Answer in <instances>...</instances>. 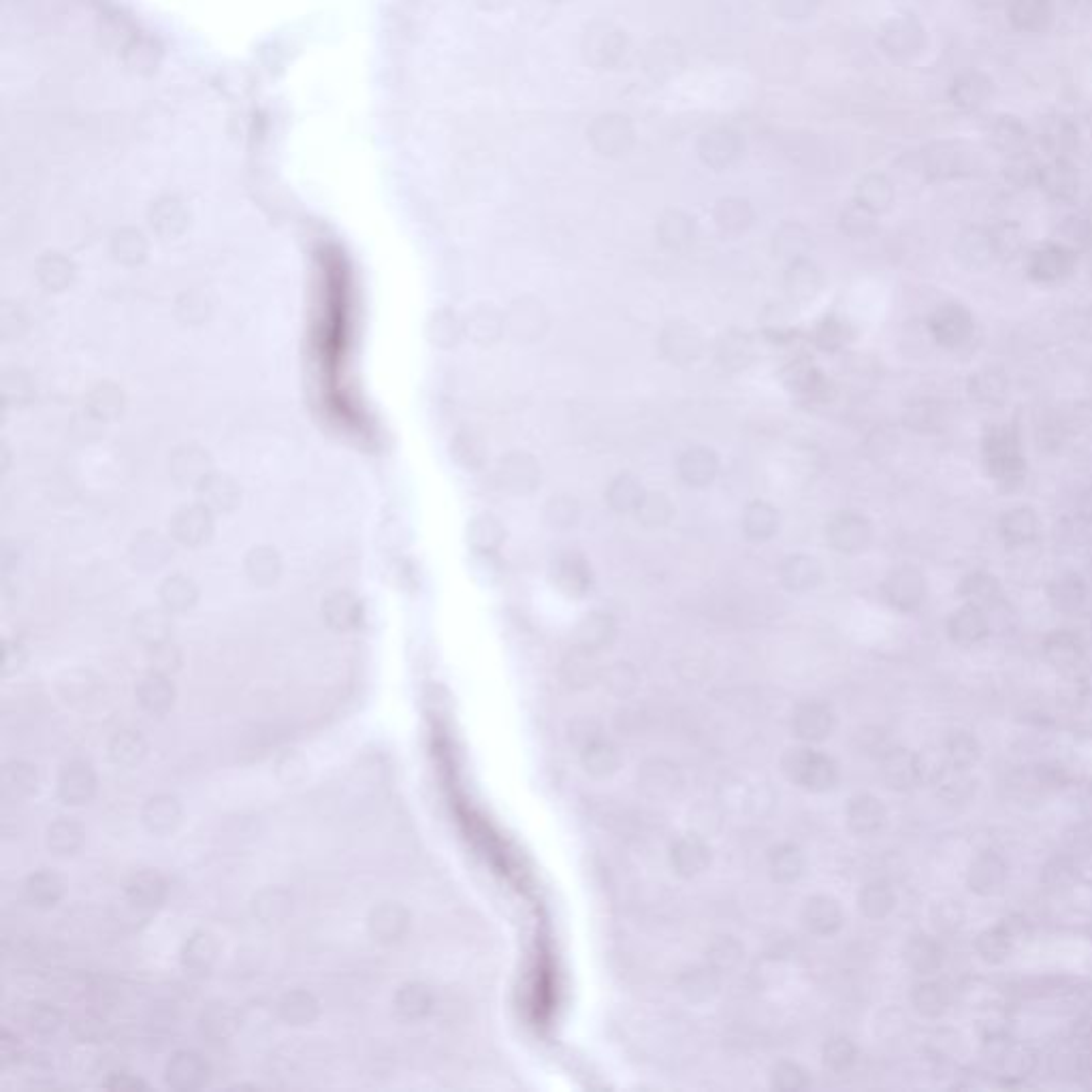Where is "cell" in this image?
Masks as SVG:
<instances>
[{"mask_svg":"<svg viewBox=\"0 0 1092 1092\" xmlns=\"http://www.w3.org/2000/svg\"><path fill=\"white\" fill-rule=\"evenodd\" d=\"M713 222L723 236H743L756 222V210L743 197H721L713 205Z\"/></svg>","mask_w":1092,"mask_h":1092,"instance_id":"obj_20","label":"cell"},{"mask_svg":"<svg viewBox=\"0 0 1092 1092\" xmlns=\"http://www.w3.org/2000/svg\"><path fill=\"white\" fill-rule=\"evenodd\" d=\"M779 526H782V514L770 502H749L743 510V534L751 542L772 540L779 534Z\"/></svg>","mask_w":1092,"mask_h":1092,"instance_id":"obj_26","label":"cell"},{"mask_svg":"<svg viewBox=\"0 0 1092 1092\" xmlns=\"http://www.w3.org/2000/svg\"><path fill=\"white\" fill-rule=\"evenodd\" d=\"M500 480L502 487L514 496H532L542 482L540 461L532 453L514 451L502 459Z\"/></svg>","mask_w":1092,"mask_h":1092,"instance_id":"obj_12","label":"cell"},{"mask_svg":"<svg viewBox=\"0 0 1092 1092\" xmlns=\"http://www.w3.org/2000/svg\"><path fill=\"white\" fill-rule=\"evenodd\" d=\"M508 333L514 337V342L521 344H536L546 335L551 327V317L546 305L536 297H521L516 299L506 317Z\"/></svg>","mask_w":1092,"mask_h":1092,"instance_id":"obj_8","label":"cell"},{"mask_svg":"<svg viewBox=\"0 0 1092 1092\" xmlns=\"http://www.w3.org/2000/svg\"><path fill=\"white\" fill-rule=\"evenodd\" d=\"M709 847L698 837H683L672 847L670 863L681 877H694L709 865Z\"/></svg>","mask_w":1092,"mask_h":1092,"instance_id":"obj_33","label":"cell"},{"mask_svg":"<svg viewBox=\"0 0 1092 1092\" xmlns=\"http://www.w3.org/2000/svg\"><path fill=\"white\" fill-rule=\"evenodd\" d=\"M698 159L705 163L709 169L725 171L734 167L745 154V141L743 137L732 131V128H711V131L702 133L696 143Z\"/></svg>","mask_w":1092,"mask_h":1092,"instance_id":"obj_7","label":"cell"},{"mask_svg":"<svg viewBox=\"0 0 1092 1092\" xmlns=\"http://www.w3.org/2000/svg\"><path fill=\"white\" fill-rule=\"evenodd\" d=\"M551 585L572 600H583L593 589V568L589 559L577 551H565L549 563Z\"/></svg>","mask_w":1092,"mask_h":1092,"instance_id":"obj_5","label":"cell"},{"mask_svg":"<svg viewBox=\"0 0 1092 1092\" xmlns=\"http://www.w3.org/2000/svg\"><path fill=\"white\" fill-rule=\"evenodd\" d=\"M581 762L585 766V770L591 774V776H608L617 770L619 766V753L617 749L602 741V739H595L591 743H587V747L583 749V756H581Z\"/></svg>","mask_w":1092,"mask_h":1092,"instance_id":"obj_41","label":"cell"},{"mask_svg":"<svg viewBox=\"0 0 1092 1092\" xmlns=\"http://www.w3.org/2000/svg\"><path fill=\"white\" fill-rule=\"evenodd\" d=\"M549 3L551 5H559V3H563V0H549Z\"/></svg>","mask_w":1092,"mask_h":1092,"instance_id":"obj_58","label":"cell"},{"mask_svg":"<svg viewBox=\"0 0 1092 1092\" xmlns=\"http://www.w3.org/2000/svg\"><path fill=\"white\" fill-rule=\"evenodd\" d=\"M24 894L31 905L39 909H49V907H56L60 898L65 896V883L56 873L45 871V869L35 871L24 883Z\"/></svg>","mask_w":1092,"mask_h":1092,"instance_id":"obj_34","label":"cell"},{"mask_svg":"<svg viewBox=\"0 0 1092 1092\" xmlns=\"http://www.w3.org/2000/svg\"><path fill=\"white\" fill-rule=\"evenodd\" d=\"M822 563L815 557L796 553L784 559L779 568V581L790 593H809L822 583Z\"/></svg>","mask_w":1092,"mask_h":1092,"instance_id":"obj_19","label":"cell"},{"mask_svg":"<svg viewBox=\"0 0 1092 1092\" xmlns=\"http://www.w3.org/2000/svg\"><path fill=\"white\" fill-rule=\"evenodd\" d=\"M802 920L809 932L817 934V937H826V934L839 930L843 916H841L839 905L832 898L813 896L811 900H807V905H804Z\"/></svg>","mask_w":1092,"mask_h":1092,"instance_id":"obj_31","label":"cell"},{"mask_svg":"<svg viewBox=\"0 0 1092 1092\" xmlns=\"http://www.w3.org/2000/svg\"><path fill=\"white\" fill-rule=\"evenodd\" d=\"M813 236L811 230L800 222H784L774 230L772 248L779 258H784L786 263L800 261V258H809L813 252Z\"/></svg>","mask_w":1092,"mask_h":1092,"instance_id":"obj_24","label":"cell"},{"mask_svg":"<svg viewBox=\"0 0 1092 1092\" xmlns=\"http://www.w3.org/2000/svg\"><path fill=\"white\" fill-rule=\"evenodd\" d=\"M210 1078V1064L195 1050H177L165 1067V1080L173 1090H199Z\"/></svg>","mask_w":1092,"mask_h":1092,"instance_id":"obj_15","label":"cell"},{"mask_svg":"<svg viewBox=\"0 0 1092 1092\" xmlns=\"http://www.w3.org/2000/svg\"><path fill=\"white\" fill-rule=\"evenodd\" d=\"M719 455L713 447L694 445L687 447L677 459V474L683 485L691 489H707L719 474Z\"/></svg>","mask_w":1092,"mask_h":1092,"instance_id":"obj_11","label":"cell"},{"mask_svg":"<svg viewBox=\"0 0 1092 1092\" xmlns=\"http://www.w3.org/2000/svg\"><path fill=\"white\" fill-rule=\"evenodd\" d=\"M410 928L408 909L400 902H382L368 918V930L378 943H397Z\"/></svg>","mask_w":1092,"mask_h":1092,"instance_id":"obj_17","label":"cell"},{"mask_svg":"<svg viewBox=\"0 0 1092 1092\" xmlns=\"http://www.w3.org/2000/svg\"><path fill=\"white\" fill-rule=\"evenodd\" d=\"M658 352L670 366L689 368L705 354V337L685 319L670 321L658 335Z\"/></svg>","mask_w":1092,"mask_h":1092,"instance_id":"obj_4","label":"cell"},{"mask_svg":"<svg viewBox=\"0 0 1092 1092\" xmlns=\"http://www.w3.org/2000/svg\"><path fill=\"white\" fill-rule=\"evenodd\" d=\"M319 999L303 988L284 993L278 1001V1016L291 1026H307L319 1018Z\"/></svg>","mask_w":1092,"mask_h":1092,"instance_id":"obj_29","label":"cell"},{"mask_svg":"<svg viewBox=\"0 0 1092 1092\" xmlns=\"http://www.w3.org/2000/svg\"><path fill=\"white\" fill-rule=\"evenodd\" d=\"M218 958V941L214 934L199 930L193 932L181 946V965H184L193 973H207Z\"/></svg>","mask_w":1092,"mask_h":1092,"instance_id":"obj_32","label":"cell"},{"mask_svg":"<svg viewBox=\"0 0 1092 1092\" xmlns=\"http://www.w3.org/2000/svg\"><path fill=\"white\" fill-rule=\"evenodd\" d=\"M696 220L679 207L664 210L656 220V240L664 250L679 252L694 244Z\"/></svg>","mask_w":1092,"mask_h":1092,"instance_id":"obj_16","label":"cell"},{"mask_svg":"<svg viewBox=\"0 0 1092 1092\" xmlns=\"http://www.w3.org/2000/svg\"><path fill=\"white\" fill-rule=\"evenodd\" d=\"M587 139L600 156L621 159V156H626L634 150L636 128L628 114L606 112L591 120V124L587 126Z\"/></svg>","mask_w":1092,"mask_h":1092,"instance_id":"obj_2","label":"cell"},{"mask_svg":"<svg viewBox=\"0 0 1092 1092\" xmlns=\"http://www.w3.org/2000/svg\"><path fill=\"white\" fill-rule=\"evenodd\" d=\"M175 698H177V691L173 683L167 679V674L152 672L137 685L139 707L154 717L167 715L175 705Z\"/></svg>","mask_w":1092,"mask_h":1092,"instance_id":"obj_25","label":"cell"},{"mask_svg":"<svg viewBox=\"0 0 1092 1092\" xmlns=\"http://www.w3.org/2000/svg\"><path fill=\"white\" fill-rule=\"evenodd\" d=\"M869 210L865 205H857V207H849V210L843 212L841 216V228L845 233H849V236H860V233H865L867 228V222H869Z\"/></svg>","mask_w":1092,"mask_h":1092,"instance_id":"obj_55","label":"cell"},{"mask_svg":"<svg viewBox=\"0 0 1092 1092\" xmlns=\"http://www.w3.org/2000/svg\"><path fill=\"white\" fill-rule=\"evenodd\" d=\"M597 677H600V670L595 664V654L577 646L575 652L565 656L561 664V679L570 689H587L597 681Z\"/></svg>","mask_w":1092,"mask_h":1092,"instance_id":"obj_35","label":"cell"},{"mask_svg":"<svg viewBox=\"0 0 1092 1092\" xmlns=\"http://www.w3.org/2000/svg\"><path fill=\"white\" fill-rule=\"evenodd\" d=\"M715 356L725 372H743L756 359V346L745 331L732 329L717 340Z\"/></svg>","mask_w":1092,"mask_h":1092,"instance_id":"obj_22","label":"cell"},{"mask_svg":"<svg viewBox=\"0 0 1092 1092\" xmlns=\"http://www.w3.org/2000/svg\"><path fill=\"white\" fill-rule=\"evenodd\" d=\"M847 340H849L847 325L835 314L824 317L811 329V342L822 352H837L847 344Z\"/></svg>","mask_w":1092,"mask_h":1092,"instance_id":"obj_42","label":"cell"},{"mask_svg":"<svg viewBox=\"0 0 1092 1092\" xmlns=\"http://www.w3.org/2000/svg\"><path fill=\"white\" fill-rule=\"evenodd\" d=\"M201 1028L205 1035H210L214 1039H226L230 1037L233 1033H236L238 1028V1016L233 1013L230 1007L226 1005H216L212 1009H207L203 1013V1020H201Z\"/></svg>","mask_w":1092,"mask_h":1092,"instance_id":"obj_45","label":"cell"},{"mask_svg":"<svg viewBox=\"0 0 1092 1092\" xmlns=\"http://www.w3.org/2000/svg\"><path fill=\"white\" fill-rule=\"evenodd\" d=\"M476 536L480 538L485 549H498V546L506 540V530L496 516H482L478 523Z\"/></svg>","mask_w":1092,"mask_h":1092,"instance_id":"obj_52","label":"cell"},{"mask_svg":"<svg viewBox=\"0 0 1092 1092\" xmlns=\"http://www.w3.org/2000/svg\"><path fill=\"white\" fill-rule=\"evenodd\" d=\"M772 1086L779 1088V1090H786V1092H796V1090H804V1088L809 1086V1078H807V1074H804L798 1067V1064L786 1062V1064H779V1067L774 1069Z\"/></svg>","mask_w":1092,"mask_h":1092,"instance_id":"obj_49","label":"cell"},{"mask_svg":"<svg viewBox=\"0 0 1092 1092\" xmlns=\"http://www.w3.org/2000/svg\"><path fill=\"white\" fill-rule=\"evenodd\" d=\"M822 0H772V11L784 22H807L811 19Z\"/></svg>","mask_w":1092,"mask_h":1092,"instance_id":"obj_46","label":"cell"},{"mask_svg":"<svg viewBox=\"0 0 1092 1092\" xmlns=\"http://www.w3.org/2000/svg\"><path fill=\"white\" fill-rule=\"evenodd\" d=\"M674 514H677L674 502L666 496V493H660V491H646L644 500L634 512L636 521L648 530H660V528L670 526Z\"/></svg>","mask_w":1092,"mask_h":1092,"instance_id":"obj_38","label":"cell"},{"mask_svg":"<svg viewBox=\"0 0 1092 1092\" xmlns=\"http://www.w3.org/2000/svg\"><path fill=\"white\" fill-rule=\"evenodd\" d=\"M62 1024V1013L47 1003H39L29 1013V1026L39 1035H51L56 1033Z\"/></svg>","mask_w":1092,"mask_h":1092,"instance_id":"obj_48","label":"cell"},{"mask_svg":"<svg viewBox=\"0 0 1092 1092\" xmlns=\"http://www.w3.org/2000/svg\"><path fill=\"white\" fill-rule=\"evenodd\" d=\"M181 802L173 794H156L152 796L141 811L143 826L152 835H169L181 822Z\"/></svg>","mask_w":1092,"mask_h":1092,"instance_id":"obj_23","label":"cell"},{"mask_svg":"<svg viewBox=\"0 0 1092 1092\" xmlns=\"http://www.w3.org/2000/svg\"><path fill=\"white\" fill-rule=\"evenodd\" d=\"M782 766L790 782L811 792H826L837 782L835 762L809 747L790 749L782 760Z\"/></svg>","mask_w":1092,"mask_h":1092,"instance_id":"obj_3","label":"cell"},{"mask_svg":"<svg viewBox=\"0 0 1092 1092\" xmlns=\"http://www.w3.org/2000/svg\"><path fill=\"white\" fill-rule=\"evenodd\" d=\"M293 898L282 888H265L258 892L252 902V914L263 924H278L291 914Z\"/></svg>","mask_w":1092,"mask_h":1092,"instance_id":"obj_40","label":"cell"},{"mask_svg":"<svg viewBox=\"0 0 1092 1092\" xmlns=\"http://www.w3.org/2000/svg\"><path fill=\"white\" fill-rule=\"evenodd\" d=\"M478 3L487 11H504L514 3V0H478Z\"/></svg>","mask_w":1092,"mask_h":1092,"instance_id":"obj_57","label":"cell"},{"mask_svg":"<svg viewBox=\"0 0 1092 1092\" xmlns=\"http://www.w3.org/2000/svg\"><path fill=\"white\" fill-rule=\"evenodd\" d=\"M687 65L685 47L672 37H658L646 45L642 56V69L654 82H670L672 77L683 73Z\"/></svg>","mask_w":1092,"mask_h":1092,"instance_id":"obj_9","label":"cell"},{"mask_svg":"<svg viewBox=\"0 0 1092 1092\" xmlns=\"http://www.w3.org/2000/svg\"><path fill=\"white\" fill-rule=\"evenodd\" d=\"M433 993L425 983L410 981L404 983L395 995V1011L402 1020L416 1022L427 1018L433 1009Z\"/></svg>","mask_w":1092,"mask_h":1092,"instance_id":"obj_30","label":"cell"},{"mask_svg":"<svg viewBox=\"0 0 1092 1092\" xmlns=\"http://www.w3.org/2000/svg\"><path fill=\"white\" fill-rule=\"evenodd\" d=\"M826 540L835 551L853 555L867 549L871 542V528L860 514L837 512L826 526Z\"/></svg>","mask_w":1092,"mask_h":1092,"instance_id":"obj_10","label":"cell"},{"mask_svg":"<svg viewBox=\"0 0 1092 1092\" xmlns=\"http://www.w3.org/2000/svg\"><path fill=\"white\" fill-rule=\"evenodd\" d=\"M98 790V776L90 762L71 760L62 766L58 774V796L65 804L80 807L88 804Z\"/></svg>","mask_w":1092,"mask_h":1092,"instance_id":"obj_13","label":"cell"},{"mask_svg":"<svg viewBox=\"0 0 1092 1092\" xmlns=\"http://www.w3.org/2000/svg\"><path fill=\"white\" fill-rule=\"evenodd\" d=\"M630 41L619 26L597 19L591 22L581 39L583 60L593 69H615L628 56Z\"/></svg>","mask_w":1092,"mask_h":1092,"instance_id":"obj_1","label":"cell"},{"mask_svg":"<svg viewBox=\"0 0 1092 1092\" xmlns=\"http://www.w3.org/2000/svg\"><path fill=\"white\" fill-rule=\"evenodd\" d=\"M851 1058H853V1052L847 1039H832V1042H828L824 1048V1062L835 1072L849 1067Z\"/></svg>","mask_w":1092,"mask_h":1092,"instance_id":"obj_51","label":"cell"},{"mask_svg":"<svg viewBox=\"0 0 1092 1092\" xmlns=\"http://www.w3.org/2000/svg\"><path fill=\"white\" fill-rule=\"evenodd\" d=\"M768 869L776 881L792 883L804 871V855L794 845H782L770 853Z\"/></svg>","mask_w":1092,"mask_h":1092,"instance_id":"obj_43","label":"cell"},{"mask_svg":"<svg viewBox=\"0 0 1092 1092\" xmlns=\"http://www.w3.org/2000/svg\"><path fill=\"white\" fill-rule=\"evenodd\" d=\"M3 784H5V790L13 796H29L37 792V786H39L37 768L29 762H11L5 766Z\"/></svg>","mask_w":1092,"mask_h":1092,"instance_id":"obj_44","label":"cell"},{"mask_svg":"<svg viewBox=\"0 0 1092 1092\" xmlns=\"http://www.w3.org/2000/svg\"><path fill=\"white\" fill-rule=\"evenodd\" d=\"M615 634H617L615 619L604 611L587 613L575 628L577 646L591 654H597V652H602V648L611 646V642L615 640Z\"/></svg>","mask_w":1092,"mask_h":1092,"instance_id":"obj_21","label":"cell"},{"mask_svg":"<svg viewBox=\"0 0 1092 1092\" xmlns=\"http://www.w3.org/2000/svg\"><path fill=\"white\" fill-rule=\"evenodd\" d=\"M167 881L156 871H139L126 881V898L137 909H156L165 902Z\"/></svg>","mask_w":1092,"mask_h":1092,"instance_id":"obj_28","label":"cell"},{"mask_svg":"<svg viewBox=\"0 0 1092 1092\" xmlns=\"http://www.w3.org/2000/svg\"><path fill=\"white\" fill-rule=\"evenodd\" d=\"M711 960H713V965L719 969H732L741 960V950L734 941L721 939L719 943L711 948Z\"/></svg>","mask_w":1092,"mask_h":1092,"instance_id":"obj_53","label":"cell"},{"mask_svg":"<svg viewBox=\"0 0 1092 1092\" xmlns=\"http://www.w3.org/2000/svg\"><path fill=\"white\" fill-rule=\"evenodd\" d=\"M102 1086H106L112 1092H143V1090H148V1084L139 1076L128 1074V1072L110 1074L108 1082L102 1084Z\"/></svg>","mask_w":1092,"mask_h":1092,"instance_id":"obj_54","label":"cell"},{"mask_svg":"<svg viewBox=\"0 0 1092 1092\" xmlns=\"http://www.w3.org/2000/svg\"><path fill=\"white\" fill-rule=\"evenodd\" d=\"M644 496H646V489L642 480L630 472L617 474L604 491L606 506L615 514H634L640 502L644 500Z\"/></svg>","mask_w":1092,"mask_h":1092,"instance_id":"obj_27","label":"cell"},{"mask_svg":"<svg viewBox=\"0 0 1092 1092\" xmlns=\"http://www.w3.org/2000/svg\"><path fill=\"white\" fill-rule=\"evenodd\" d=\"M544 523L553 530H572L581 521V502L572 493H555L544 502L542 508Z\"/></svg>","mask_w":1092,"mask_h":1092,"instance_id":"obj_36","label":"cell"},{"mask_svg":"<svg viewBox=\"0 0 1092 1092\" xmlns=\"http://www.w3.org/2000/svg\"><path fill=\"white\" fill-rule=\"evenodd\" d=\"M660 784V792H672L674 790V768H664L662 764H656V768H648L644 772V786L652 788Z\"/></svg>","mask_w":1092,"mask_h":1092,"instance_id":"obj_56","label":"cell"},{"mask_svg":"<svg viewBox=\"0 0 1092 1092\" xmlns=\"http://www.w3.org/2000/svg\"><path fill=\"white\" fill-rule=\"evenodd\" d=\"M47 847L56 855H73L84 845V828L75 820L58 817L47 826Z\"/></svg>","mask_w":1092,"mask_h":1092,"instance_id":"obj_39","label":"cell"},{"mask_svg":"<svg viewBox=\"0 0 1092 1092\" xmlns=\"http://www.w3.org/2000/svg\"><path fill=\"white\" fill-rule=\"evenodd\" d=\"M779 380H782L784 388L794 397L817 404L824 402L828 395V380L817 368V363L809 356H794L786 366L779 370Z\"/></svg>","mask_w":1092,"mask_h":1092,"instance_id":"obj_6","label":"cell"},{"mask_svg":"<svg viewBox=\"0 0 1092 1092\" xmlns=\"http://www.w3.org/2000/svg\"><path fill=\"white\" fill-rule=\"evenodd\" d=\"M822 289L824 274L811 258H800V261L788 263V269L784 274V293L794 305L813 303L820 297Z\"/></svg>","mask_w":1092,"mask_h":1092,"instance_id":"obj_14","label":"cell"},{"mask_svg":"<svg viewBox=\"0 0 1092 1092\" xmlns=\"http://www.w3.org/2000/svg\"><path fill=\"white\" fill-rule=\"evenodd\" d=\"M832 725H835V717H832L830 709L817 700L802 702L792 717V730L804 743L824 741L826 737H830Z\"/></svg>","mask_w":1092,"mask_h":1092,"instance_id":"obj_18","label":"cell"},{"mask_svg":"<svg viewBox=\"0 0 1092 1092\" xmlns=\"http://www.w3.org/2000/svg\"><path fill=\"white\" fill-rule=\"evenodd\" d=\"M148 753V743L141 737V732L135 730H120L110 739L108 756L116 766L133 768L143 762Z\"/></svg>","mask_w":1092,"mask_h":1092,"instance_id":"obj_37","label":"cell"},{"mask_svg":"<svg viewBox=\"0 0 1092 1092\" xmlns=\"http://www.w3.org/2000/svg\"><path fill=\"white\" fill-rule=\"evenodd\" d=\"M636 683H638V674L626 662H617L604 670V685L617 696L632 694L636 689Z\"/></svg>","mask_w":1092,"mask_h":1092,"instance_id":"obj_47","label":"cell"},{"mask_svg":"<svg viewBox=\"0 0 1092 1092\" xmlns=\"http://www.w3.org/2000/svg\"><path fill=\"white\" fill-rule=\"evenodd\" d=\"M857 199H860V205H865L867 210H879V207H883L888 201L886 184L877 177H869L863 181L860 188H857Z\"/></svg>","mask_w":1092,"mask_h":1092,"instance_id":"obj_50","label":"cell"}]
</instances>
